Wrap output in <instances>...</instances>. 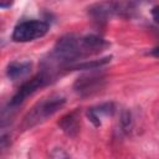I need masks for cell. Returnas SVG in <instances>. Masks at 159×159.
<instances>
[{
  "label": "cell",
  "instance_id": "cell-11",
  "mask_svg": "<svg viewBox=\"0 0 159 159\" xmlns=\"http://www.w3.org/2000/svg\"><path fill=\"white\" fill-rule=\"evenodd\" d=\"M111 56L109 57H103V58H99V60H89V61H83V62H80V63H73L68 68L70 70H97V68H101L102 66L107 65L108 62H111Z\"/></svg>",
  "mask_w": 159,
  "mask_h": 159
},
{
  "label": "cell",
  "instance_id": "cell-10",
  "mask_svg": "<svg viewBox=\"0 0 159 159\" xmlns=\"http://www.w3.org/2000/svg\"><path fill=\"white\" fill-rule=\"evenodd\" d=\"M114 112V106L113 103H103L96 108H89L87 112V116L89 120L96 125H101V117L102 116H111Z\"/></svg>",
  "mask_w": 159,
  "mask_h": 159
},
{
  "label": "cell",
  "instance_id": "cell-12",
  "mask_svg": "<svg viewBox=\"0 0 159 159\" xmlns=\"http://www.w3.org/2000/svg\"><path fill=\"white\" fill-rule=\"evenodd\" d=\"M120 128L124 133H129L132 127H133V118H132V113L128 109H124L120 114Z\"/></svg>",
  "mask_w": 159,
  "mask_h": 159
},
{
  "label": "cell",
  "instance_id": "cell-3",
  "mask_svg": "<svg viewBox=\"0 0 159 159\" xmlns=\"http://www.w3.org/2000/svg\"><path fill=\"white\" fill-rule=\"evenodd\" d=\"M48 31V24L41 20L22 21L14 29L12 40L15 42H29L43 37Z\"/></svg>",
  "mask_w": 159,
  "mask_h": 159
},
{
  "label": "cell",
  "instance_id": "cell-1",
  "mask_svg": "<svg viewBox=\"0 0 159 159\" xmlns=\"http://www.w3.org/2000/svg\"><path fill=\"white\" fill-rule=\"evenodd\" d=\"M65 103H66V98L58 94L50 96L37 102L22 118V122L20 124L21 130L31 129L39 125L40 123L45 122L47 118L52 117L56 112H58L65 106Z\"/></svg>",
  "mask_w": 159,
  "mask_h": 159
},
{
  "label": "cell",
  "instance_id": "cell-2",
  "mask_svg": "<svg viewBox=\"0 0 159 159\" xmlns=\"http://www.w3.org/2000/svg\"><path fill=\"white\" fill-rule=\"evenodd\" d=\"M84 57L86 55L81 45V37L67 35L61 37L56 42L50 55V65L70 67L80 58H84Z\"/></svg>",
  "mask_w": 159,
  "mask_h": 159
},
{
  "label": "cell",
  "instance_id": "cell-6",
  "mask_svg": "<svg viewBox=\"0 0 159 159\" xmlns=\"http://www.w3.org/2000/svg\"><path fill=\"white\" fill-rule=\"evenodd\" d=\"M129 7L122 1L106 0L101 2H96L88 7V15L97 22H104L114 15H119L122 12L128 11Z\"/></svg>",
  "mask_w": 159,
  "mask_h": 159
},
{
  "label": "cell",
  "instance_id": "cell-5",
  "mask_svg": "<svg viewBox=\"0 0 159 159\" xmlns=\"http://www.w3.org/2000/svg\"><path fill=\"white\" fill-rule=\"evenodd\" d=\"M104 81H106V78L102 72L91 70L89 73L82 75L81 77H78L76 80V82L73 83V89L78 96L88 97V96H92V94L99 92L103 88Z\"/></svg>",
  "mask_w": 159,
  "mask_h": 159
},
{
  "label": "cell",
  "instance_id": "cell-8",
  "mask_svg": "<svg viewBox=\"0 0 159 159\" xmlns=\"http://www.w3.org/2000/svg\"><path fill=\"white\" fill-rule=\"evenodd\" d=\"M58 125L68 137H76L80 132V111H72L63 116L58 122Z\"/></svg>",
  "mask_w": 159,
  "mask_h": 159
},
{
  "label": "cell",
  "instance_id": "cell-7",
  "mask_svg": "<svg viewBox=\"0 0 159 159\" xmlns=\"http://www.w3.org/2000/svg\"><path fill=\"white\" fill-rule=\"evenodd\" d=\"M81 45H82L84 55L91 56V55H96L101 52L102 50H104L108 46V42L103 37L91 34V35H86L81 37Z\"/></svg>",
  "mask_w": 159,
  "mask_h": 159
},
{
  "label": "cell",
  "instance_id": "cell-15",
  "mask_svg": "<svg viewBox=\"0 0 159 159\" xmlns=\"http://www.w3.org/2000/svg\"><path fill=\"white\" fill-rule=\"evenodd\" d=\"M150 55L154 56V57H157V58H159V46L154 47V48L150 51Z\"/></svg>",
  "mask_w": 159,
  "mask_h": 159
},
{
  "label": "cell",
  "instance_id": "cell-4",
  "mask_svg": "<svg viewBox=\"0 0 159 159\" xmlns=\"http://www.w3.org/2000/svg\"><path fill=\"white\" fill-rule=\"evenodd\" d=\"M50 80H51V73H48L47 71H42L41 73L36 75L31 80L22 83L20 86V88L17 89V92L11 98L10 107L14 108V107L20 106L26 98H29L31 94H34L37 89H40V88L45 87L47 83H50Z\"/></svg>",
  "mask_w": 159,
  "mask_h": 159
},
{
  "label": "cell",
  "instance_id": "cell-9",
  "mask_svg": "<svg viewBox=\"0 0 159 159\" xmlns=\"http://www.w3.org/2000/svg\"><path fill=\"white\" fill-rule=\"evenodd\" d=\"M32 67V63L29 61H24V62H11L7 68H6V76L11 80V81H16L19 78L25 77L26 75L30 73Z\"/></svg>",
  "mask_w": 159,
  "mask_h": 159
},
{
  "label": "cell",
  "instance_id": "cell-14",
  "mask_svg": "<svg viewBox=\"0 0 159 159\" xmlns=\"http://www.w3.org/2000/svg\"><path fill=\"white\" fill-rule=\"evenodd\" d=\"M14 0H0V7L1 9H6V7H10L12 5Z\"/></svg>",
  "mask_w": 159,
  "mask_h": 159
},
{
  "label": "cell",
  "instance_id": "cell-13",
  "mask_svg": "<svg viewBox=\"0 0 159 159\" xmlns=\"http://www.w3.org/2000/svg\"><path fill=\"white\" fill-rule=\"evenodd\" d=\"M152 17L157 24H159V5L152 9Z\"/></svg>",
  "mask_w": 159,
  "mask_h": 159
}]
</instances>
